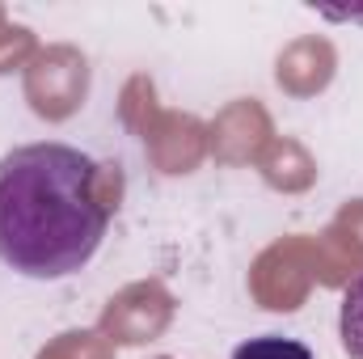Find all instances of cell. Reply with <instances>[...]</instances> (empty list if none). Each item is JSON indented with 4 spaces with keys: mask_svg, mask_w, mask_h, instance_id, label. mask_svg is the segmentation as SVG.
<instances>
[{
    "mask_svg": "<svg viewBox=\"0 0 363 359\" xmlns=\"http://www.w3.org/2000/svg\"><path fill=\"white\" fill-rule=\"evenodd\" d=\"M89 153L43 140L0 157V263L26 279H68L101 250L114 203Z\"/></svg>",
    "mask_w": 363,
    "mask_h": 359,
    "instance_id": "obj_1",
    "label": "cell"
},
{
    "mask_svg": "<svg viewBox=\"0 0 363 359\" xmlns=\"http://www.w3.org/2000/svg\"><path fill=\"white\" fill-rule=\"evenodd\" d=\"M338 334L351 359H363V270L342 287V309H338Z\"/></svg>",
    "mask_w": 363,
    "mask_h": 359,
    "instance_id": "obj_2",
    "label": "cell"
},
{
    "mask_svg": "<svg viewBox=\"0 0 363 359\" xmlns=\"http://www.w3.org/2000/svg\"><path fill=\"white\" fill-rule=\"evenodd\" d=\"M233 359H313V351L296 338H283V334H262V338H250L241 343Z\"/></svg>",
    "mask_w": 363,
    "mask_h": 359,
    "instance_id": "obj_3",
    "label": "cell"
}]
</instances>
